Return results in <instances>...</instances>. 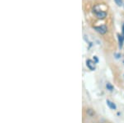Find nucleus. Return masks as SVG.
<instances>
[{"label":"nucleus","instance_id":"nucleus-1","mask_svg":"<svg viewBox=\"0 0 124 123\" xmlns=\"http://www.w3.org/2000/svg\"><path fill=\"white\" fill-rule=\"evenodd\" d=\"M93 13H95L97 17L99 19H103L104 17H106V16H107V13H106V12L103 11V10H99L97 8V7H93Z\"/></svg>","mask_w":124,"mask_h":123},{"label":"nucleus","instance_id":"nucleus-2","mask_svg":"<svg viewBox=\"0 0 124 123\" xmlns=\"http://www.w3.org/2000/svg\"><path fill=\"white\" fill-rule=\"evenodd\" d=\"M94 29L98 32L101 33V34H105L107 32V27L105 25H102V26H99V27H95Z\"/></svg>","mask_w":124,"mask_h":123},{"label":"nucleus","instance_id":"nucleus-3","mask_svg":"<svg viewBox=\"0 0 124 123\" xmlns=\"http://www.w3.org/2000/svg\"><path fill=\"white\" fill-rule=\"evenodd\" d=\"M86 63H87V66L89 67L91 70H94L95 69V63L93 62V60H91V59H88V60L86 61Z\"/></svg>","mask_w":124,"mask_h":123},{"label":"nucleus","instance_id":"nucleus-4","mask_svg":"<svg viewBox=\"0 0 124 123\" xmlns=\"http://www.w3.org/2000/svg\"><path fill=\"white\" fill-rule=\"evenodd\" d=\"M107 104H108V106L111 109H113V110H115L116 109V105L113 103V102H111V101L107 100Z\"/></svg>","mask_w":124,"mask_h":123},{"label":"nucleus","instance_id":"nucleus-5","mask_svg":"<svg viewBox=\"0 0 124 123\" xmlns=\"http://www.w3.org/2000/svg\"><path fill=\"white\" fill-rule=\"evenodd\" d=\"M114 1H115V3L117 4V6L123 5V0H114Z\"/></svg>","mask_w":124,"mask_h":123},{"label":"nucleus","instance_id":"nucleus-6","mask_svg":"<svg viewBox=\"0 0 124 123\" xmlns=\"http://www.w3.org/2000/svg\"><path fill=\"white\" fill-rule=\"evenodd\" d=\"M106 87H107V88L108 89V90L110 91H112V90H113V87L110 84H107V85H106Z\"/></svg>","mask_w":124,"mask_h":123},{"label":"nucleus","instance_id":"nucleus-7","mask_svg":"<svg viewBox=\"0 0 124 123\" xmlns=\"http://www.w3.org/2000/svg\"><path fill=\"white\" fill-rule=\"evenodd\" d=\"M87 113L89 114V115H90V116H93V115L94 114L93 112H92V110H91V109H89V110H87Z\"/></svg>","mask_w":124,"mask_h":123}]
</instances>
